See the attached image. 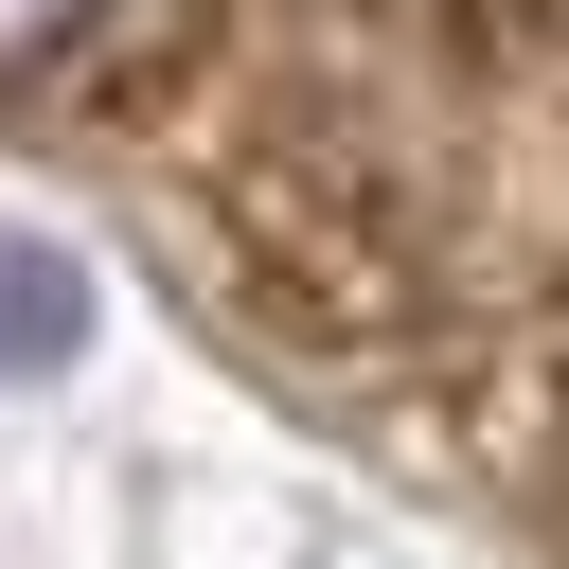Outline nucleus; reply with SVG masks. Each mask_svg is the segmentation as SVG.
Returning a JSON list of instances; mask_svg holds the SVG:
<instances>
[{"instance_id":"2","label":"nucleus","mask_w":569,"mask_h":569,"mask_svg":"<svg viewBox=\"0 0 569 569\" xmlns=\"http://www.w3.org/2000/svg\"><path fill=\"white\" fill-rule=\"evenodd\" d=\"M71 36H107V0H0V71H36V53H71Z\"/></svg>"},{"instance_id":"1","label":"nucleus","mask_w":569,"mask_h":569,"mask_svg":"<svg viewBox=\"0 0 569 569\" xmlns=\"http://www.w3.org/2000/svg\"><path fill=\"white\" fill-rule=\"evenodd\" d=\"M71 338V284L53 267H0V356H53Z\"/></svg>"}]
</instances>
